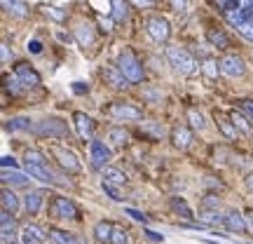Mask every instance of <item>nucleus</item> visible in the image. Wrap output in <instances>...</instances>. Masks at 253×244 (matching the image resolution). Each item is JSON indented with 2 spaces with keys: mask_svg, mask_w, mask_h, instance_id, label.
<instances>
[{
  "mask_svg": "<svg viewBox=\"0 0 253 244\" xmlns=\"http://www.w3.org/2000/svg\"><path fill=\"white\" fill-rule=\"evenodd\" d=\"M167 61L173 66V71L183 73V75H192V73L197 71L195 56L190 54L188 49H183V47H169L167 49Z\"/></svg>",
  "mask_w": 253,
  "mask_h": 244,
  "instance_id": "obj_1",
  "label": "nucleus"
},
{
  "mask_svg": "<svg viewBox=\"0 0 253 244\" xmlns=\"http://www.w3.org/2000/svg\"><path fill=\"white\" fill-rule=\"evenodd\" d=\"M118 68L122 71V75H125L129 82H141L143 80V66H141V61L134 56V52H129V49L120 52Z\"/></svg>",
  "mask_w": 253,
  "mask_h": 244,
  "instance_id": "obj_2",
  "label": "nucleus"
},
{
  "mask_svg": "<svg viewBox=\"0 0 253 244\" xmlns=\"http://www.w3.org/2000/svg\"><path fill=\"white\" fill-rule=\"evenodd\" d=\"M220 73L223 75H227V78H242L246 73V63L242 56H237V54H225L223 59H220Z\"/></svg>",
  "mask_w": 253,
  "mask_h": 244,
  "instance_id": "obj_3",
  "label": "nucleus"
},
{
  "mask_svg": "<svg viewBox=\"0 0 253 244\" xmlns=\"http://www.w3.org/2000/svg\"><path fill=\"white\" fill-rule=\"evenodd\" d=\"M145 31H148V36L157 40V43H164L169 33H171V28H169V21L162 17H150L145 21Z\"/></svg>",
  "mask_w": 253,
  "mask_h": 244,
  "instance_id": "obj_4",
  "label": "nucleus"
},
{
  "mask_svg": "<svg viewBox=\"0 0 253 244\" xmlns=\"http://www.w3.org/2000/svg\"><path fill=\"white\" fill-rule=\"evenodd\" d=\"M52 155L56 157V162L61 164L66 172H80V162H78V155L68 150V148H61V146H52L49 148Z\"/></svg>",
  "mask_w": 253,
  "mask_h": 244,
  "instance_id": "obj_5",
  "label": "nucleus"
},
{
  "mask_svg": "<svg viewBox=\"0 0 253 244\" xmlns=\"http://www.w3.org/2000/svg\"><path fill=\"white\" fill-rule=\"evenodd\" d=\"M33 132H36L38 136H66L68 134L66 125L56 118H47V120H42V122H38V125L33 127Z\"/></svg>",
  "mask_w": 253,
  "mask_h": 244,
  "instance_id": "obj_6",
  "label": "nucleus"
},
{
  "mask_svg": "<svg viewBox=\"0 0 253 244\" xmlns=\"http://www.w3.org/2000/svg\"><path fill=\"white\" fill-rule=\"evenodd\" d=\"M225 17H227V21H230V24H232V26H235L237 31L246 38V40H251L253 43V24L246 21V17H244V12H242V9H232V12H227Z\"/></svg>",
  "mask_w": 253,
  "mask_h": 244,
  "instance_id": "obj_7",
  "label": "nucleus"
},
{
  "mask_svg": "<svg viewBox=\"0 0 253 244\" xmlns=\"http://www.w3.org/2000/svg\"><path fill=\"white\" fill-rule=\"evenodd\" d=\"M73 122H75V129H78V134L80 139L84 141H91V136H94V120L87 115V113H73Z\"/></svg>",
  "mask_w": 253,
  "mask_h": 244,
  "instance_id": "obj_8",
  "label": "nucleus"
},
{
  "mask_svg": "<svg viewBox=\"0 0 253 244\" xmlns=\"http://www.w3.org/2000/svg\"><path fill=\"white\" fill-rule=\"evenodd\" d=\"M101 75H103V80L108 82L110 87H115V90H125V87H129V80L122 75V71H120L118 66H103Z\"/></svg>",
  "mask_w": 253,
  "mask_h": 244,
  "instance_id": "obj_9",
  "label": "nucleus"
},
{
  "mask_svg": "<svg viewBox=\"0 0 253 244\" xmlns=\"http://www.w3.org/2000/svg\"><path fill=\"white\" fill-rule=\"evenodd\" d=\"M14 75L19 78L21 82V87H38L40 85V75H38L28 63H17V68H14Z\"/></svg>",
  "mask_w": 253,
  "mask_h": 244,
  "instance_id": "obj_10",
  "label": "nucleus"
},
{
  "mask_svg": "<svg viewBox=\"0 0 253 244\" xmlns=\"http://www.w3.org/2000/svg\"><path fill=\"white\" fill-rule=\"evenodd\" d=\"M89 153H91V164L101 169V167H106V162L110 160V148H106V144H101V141H91L89 144Z\"/></svg>",
  "mask_w": 253,
  "mask_h": 244,
  "instance_id": "obj_11",
  "label": "nucleus"
},
{
  "mask_svg": "<svg viewBox=\"0 0 253 244\" xmlns=\"http://www.w3.org/2000/svg\"><path fill=\"white\" fill-rule=\"evenodd\" d=\"M52 211H54L56 218H75L78 216V207H75V202H71L68 197H56L54 204H52Z\"/></svg>",
  "mask_w": 253,
  "mask_h": 244,
  "instance_id": "obj_12",
  "label": "nucleus"
},
{
  "mask_svg": "<svg viewBox=\"0 0 253 244\" xmlns=\"http://www.w3.org/2000/svg\"><path fill=\"white\" fill-rule=\"evenodd\" d=\"M108 113L113 118H120V120H141V110L129 106V103H110Z\"/></svg>",
  "mask_w": 253,
  "mask_h": 244,
  "instance_id": "obj_13",
  "label": "nucleus"
},
{
  "mask_svg": "<svg viewBox=\"0 0 253 244\" xmlns=\"http://www.w3.org/2000/svg\"><path fill=\"white\" fill-rule=\"evenodd\" d=\"M26 164V172L33 176V179H38V181H45V183H59V179H56L54 174L47 169V164H31V162H24Z\"/></svg>",
  "mask_w": 253,
  "mask_h": 244,
  "instance_id": "obj_14",
  "label": "nucleus"
},
{
  "mask_svg": "<svg viewBox=\"0 0 253 244\" xmlns=\"http://www.w3.org/2000/svg\"><path fill=\"white\" fill-rule=\"evenodd\" d=\"M75 38H78V43L82 47H91L94 40H96V31H94L91 24H80V26L75 28Z\"/></svg>",
  "mask_w": 253,
  "mask_h": 244,
  "instance_id": "obj_15",
  "label": "nucleus"
},
{
  "mask_svg": "<svg viewBox=\"0 0 253 244\" xmlns=\"http://www.w3.org/2000/svg\"><path fill=\"white\" fill-rule=\"evenodd\" d=\"M45 233L40 226H26L21 230V244H40L45 240Z\"/></svg>",
  "mask_w": 253,
  "mask_h": 244,
  "instance_id": "obj_16",
  "label": "nucleus"
},
{
  "mask_svg": "<svg viewBox=\"0 0 253 244\" xmlns=\"http://www.w3.org/2000/svg\"><path fill=\"white\" fill-rule=\"evenodd\" d=\"M0 226H2V237H0V242L9 244L14 240V218L9 216V211H2V214H0Z\"/></svg>",
  "mask_w": 253,
  "mask_h": 244,
  "instance_id": "obj_17",
  "label": "nucleus"
},
{
  "mask_svg": "<svg viewBox=\"0 0 253 244\" xmlns=\"http://www.w3.org/2000/svg\"><path fill=\"white\" fill-rule=\"evenodd\" d=\"M171 141L176 148H188L190 141H192V132L188 127H173L171 129Z\"/></svg>",
  "mask_w": 253,
  "mask_h": 244,
  "instance_id": "obj_18",
  "label": "nucleus"
},
{
  "mask_svg": "<svg viewBox=\"0 0 253 244\" xmlns=\"http://www.w3.org/2000/svg\"><path fill=\"white\" fill-rule=\"evenodd\" d=\"M225 226H227V230L230 233H237V235H242L246 230V221H244V216L242 214H237V211H230L225 216Z\"/></svg>",
  "mask_w": 253,
  "mask_h": 244,
  "instance_id": "obj_19",
  "label": "nucleus"
},
{
  "mask_svg": "<svg viewBox=\"0 0 253 244\" xmlns=\"http://www.w3.org/2000/svg\"><path fill=\"white\" fill-rule=\"evenodd\" d=\"M42 197H45V193L42 190H33V193H28L26 195V209H28V214H38L40 211V207H42Z\"/></svg>",
  "mask_w": 253,
  "mask_h": 244,
  "instance_id": "obj_20",
  "label": "nucleus"
},
{
  "mask_svg": "<svg viewBox=\"0 0 253 244\" xmlns=\"http://www.w3.org/2000/svg\"><path fill=\"white\" fill-rule=\"evenodd\" d=\"M24 129H31V120L24 118V115H19V118H9L5 122V132L9 134H14V132H24Z\"/></svg>",
  "mask_w": 253,
  "mask_h": 244,
  "instance_id": "obj_21",
  "label": "nucleus"
},
{
  "mask_svg": "<svg viewBox=\"0 0 253 244\" xmlns=\"http://www.w3.org/2000/svg\"><path fill=\"white\" fill-rule=\"evenodd\" d=\"M0 202H2V211L14 214V211L19 209V197L9 188H2V199H0Z\"/></svg>",
  "mask_w": 253,
  "mask_h": 244,
  "instance_id": "obj_22",
  "label": "nucleus"
},
{
  "mask_svg": "<svg viewBox=\"0 0 253 244\" xmlns=\"http://www.w3.org/2000/svg\"><path fill=\"white\" fill-rule=\"evenodd\" d=\"M207 38H209V43L213 47H218V49H225V47H230V38L223 33V31H216V28H211L207 33Z\"/></svg>",
  "mask_w": 253,
  "mask_h": 244,
  "instance_id": "obj_23",
  "label": "nucleus"
},
{
  "mask_svg": "<svg viewBox=\"0 0 253 244\" xmlns=\"http://www.w3.org/2000/svg\"><path fill=\"white\" fill-rule=\"evenodd\" d=\"M171 209L176 211V214H181L185 221H192L195 218V214H192V209L188 207V202L183 197H171Z\"/></svg>",
  "mask_w": 253,
  "mask_h": 244,
  "instance_id": "obj_24",
  "label": "nucleus"
},
{
  "mask_svg": "<svg viewBox=\"0 0 253 244\" xmlns=\"http://www.w3.org/2000/svg\"><path fill=\"white\" fill-rule=\"evenodd\" d=\"M103 181L113 183V186H122V183H126V176L115 167H106L103 169Z\"/></svg>",
  "mask_w": 253,
  "mask_h": 244,
  "instance_id": "obj_25",
  "label": "nucleus"
},
{
  "mask_svg": "<svg viewBox=\"0 0 253 244\" xmlns=\"http://www.w3.org/2000/svg\"><path fill=\"white\" fill-rule=\"evenodd\" d=\"M113 230H115V226H110L108 221H99V223L94 226V233H96V237H99L101 242H110Z\"/></svg>",
  "mask_w": 253,
  "mask_h": 244,
  "instance_id": "obj_26",
  "label": "nucleus"
},
{
  "mask_svg": "<svg viewBox=\"0 0 253 244\" xmlns=\"http://www.w3.org/2000/svg\"><path fill=\"white\" fill-rule=\"evenodd\" d=\"M49 237L54 244H80V240L71 233H63V230H49Z\"/></svg>",
  "mask_w": 253,
  "mask_h": 244,
  "instance_id": "obj_27",
  "label": "nucleus"
},
{
  "mask_svg": "<svg viewBox=\"0 0 253 244\" xmlns=\"http://www.w3.org/2000/svg\"><path fill=\"white\" fill-rule=\"evenodd\" d=\"M110 7H113V9H110L113 19L122 24V21L126 19V14H129V12H126V9H129V5H126V2H122V0H113V2H110Z\"/></svg>",
  "mask_w": 253,
  "mask_h": 244,
  "instance_id": "obj_28",
  "label": "nucleus"
},
{
  "mask_svg": "<svg viewBox=\"0 0 253 244\" xmlns=\"http://www.w3.org/2000/svg\"><path fill=\"white\" fill-rule=\"evenodd\" d=\"M2 7L7 9L9 14H14V17H28V7L24 2H9V0H2Z\"/></svg>",
  "mask_w": 253,
  "mask_h": 244,
  "instance_id": "obj_29",
  "label": "nucleus"
},
{
  "mask_svg": "<svg viewBox=\"0 0 253 244\" xmlns=\"http://www.w3.org/2000/svg\"><path fill=\"white\" fill-rule=\"evenodd\" d=\"M230 120H232V125H235V129H239L242 134H251V125L246 122V118L242 115V113H237V110H232V113H230Z\"/></svg>",
  "mask_w": 253,
  "mask_h": 244,
  "instance_id": "obj_30",
  "label": "nucleus"
},
{
  "mask_svg": "<svg viewBox=\"0 0 253 244\" xmlns=\"http://www.w3.org/2000/svg\"><path fill=\"white\" fill-rule=\"evenodd\" d=\"M2 181L12 183V186H26L28 176L26 174H21V172H2Z\"/></svg>",
  "mask_w": 253,
  "mask_h": 244,
  "instance_id": "obj_31",
  "label": "nucleus"
},
{
  "mask_svg": "<svg viewBox=\"0 0 253 244\" xmlns=\"http://www.w3.org/2000/svg\"><path fill=\"white\" fill-rule=\"evenodd\" d=\"M108 139L115 146H125L126 141H129V134H126V129H122V127H113L108 132Z\"/></svg>",
  "mask_w": 253,
  "mask_h": 244,
  "instance_id": "obj_32",
  "label": "nucleus"
},
{
  "mask_svg": "<svg viewBox=\"0 0 253 244\" xmlns=\"http://www.w3.org/2000/svg\"><path fill=\"white\" fill-rule=\"evenodd\" d=\"M216 122H218V127H220V132L227 136V139H237V129H235V125H230L220 113H216Z\"/></svg>",
  "mask_w": 253,
  "mask_h": 244,
  "instance_id": "obj_33",
  "label": "nucleus"
},
{
  "mask_svg": "<svg viewBox=\"0 0 253 244\" xmlns=\"http://www.w3.org/2000/svg\"><path fill=\"white\" fill-rule=\"evenodd\" d=\"M220 221H225V216H220L218 211H202L199 214V223H220Z\"/></svg>",
  "mask_w": 253,
  "mask_h": 244,
  "instance_id": "obj_34",
  "label": "nucleus"
},
{
  "mask_svg": "<svg viewBox=\"0 0 253 244\" xmlns=\"http://www.w3.org/2000/svg\"><path fill=\"white\" fill-rule=\"evenodd\" d=\"M188 120H190V125L195 127V129H204V127H207L204 115H202V113H197V110H188Z\"/></svg>",
  "mask_w": 253,
  "mask_h": 244,
  "instance_id": "obj_35",
  "label": "nucleus"
},
{
  "mask_svg": "<svg viewBox=\"0 0 253 244\" xmlns=\"http://www.w3.org/2000/svg\"><path fill=\"white\" fill-rule=\"evenodd\" d=\"M143 132L157 136V139H162V136H164V127H160L157 122H153V120H148V122H143Z\"/></svg>",
  "mask_w": 253,
  "mask_h": 244,
  "instance_id": "obj_36",
  "label": "nucleus"
},
{
  "mask_svg": "<svg viewBox=\"0 0 253 244\" xmlns=\"http://www.w3.org/2000/svg\"><path fill=\"white\" fill-rule=\"evenodd\" d=\"M45 14L52 17L54 21H63V19H66V12H63L61 7H54V5H45Z\"/></svg>",
  "mask_w": 253,
  "mask_h": 244,
  "instance_id": "obj_37",
  "label": "nucleus"
},
{
  "mask_svg": "<svg viewBox=\"0 0 253 244\" xmlns=\"http://www.w3.org/2000/svg\"><path fill=\"white\" fill-rule=\"evenodd\" d=\"M19 85H21V82H19L17 75H14V78H9V75H5V90L12 92L14 97H17L19 92H21V87H19Z\"/></svg>",
  "mask_w": 253,
  "mask_h": 244,
  "instance_id": "obj_38",
  "label": "nucleus"
},
{
  "mask_svg": "<svg viewBox=\"0 0 253 244\" xmlns=\"http://www.w3.org/2000/svg\"><path fill=\"white\" fill-rule=\"evenodd\" d=\"M24 162L45 164V157H42V153H38V150H26V157H24Z\"/></svg>",
  "mask_w": 253,
  "mask_h": 244,
  "instance_id": "obj_39",
  "label": "nucleus"
},
{
  "mask_svg": "<svg viewBox=\"0 0 253 244\" xmlns=\"http://www.w3.org/2000/svg\"><path fill=\"white\" fill-rule=\"evenodd\" d=\"M110 242H113V244H126V242H129L126 230H122V228H115V230H113V237H110Z\"/></svg>",
  "mask_w": 253,
  "mask_h": 244,
  "instance_id": "obj_40",
  "label": "nucleus"
},
{
  "mask_svg": "<svg viewBox=\"0 0 253 244\" xmlns=\"http://www.w3.org/2000/svg\"><path fill=\"white\" fill-rule=\"evenodd\" d=\"M125 211H126V216H131L134 221H138V223H143V226L148 223V216H145L143 211H138V209H131V207H126Z\"/></svg>",
  "mask_w": 253,
  "mask_h": 244,
  "instance_id": "obj_41",
  "label": "nucleus"
},
{
  "mask_svg": "<svg viewBox=\"0 0 253 244\" xmlns=\"http://www.w3.org/2000/svg\"><path fill=\"white\" fill-rule=\"evenodd\" d=\"M101 186H103V190H106V193H108V195H110V199H115V202H120V199H122V195H120V190L115 188L113 183L103 181V183H101Z\"/></svg>",
  "mask_w": 253,
  "mask_h": 244,
  "instance_id": "obj_42",
  "label": "nucleus"
},
{
  "mask_svg": "<svg viewBox=\"0 0 253 244\" xmlns=\"http://www.w3.org/2000/svg\"><path fill=\"white\" fill-rule=\"evenodd\" d=\"M204 73H207L209 78H216V61L213 59H204Z\"/></svg>",
  "mask_w": 253,
  "mask_h": 244,
  "instance_id": "obj_43",
  "label": "nucleus"
},
{
  "mask_svg": "<svg viewBox=\"0 0 253 244\" xmlns=\"http://www.w3.org/2000/svg\"><path fill=\"white\" fill-rule=\"evenodd\" d=\"M242 12H244V17H246V21L249 24H253V2H242Z\"/></svg>",
  "mask_w": 253,
  "mask_h": 244,
  "instance_id": "obj_44",
  "label": "nucleus"
},
{
  "mask_svg": "<svg viewBox=\"0 0 253 244\" xmlns=\"http://www.w3.org/2000/svg\"><path fill=\"white\" fill-rule=\"evenodd\" d=\"M28 52L31 54H40L42 52V43L40 40H28Z\"/></svg>",
  "mask_w": 253,
  "mask_h": 244,
  "instance_id": "obj_45",
  "label": "nucleus"
},
{
  "mask_svg": "<svg viewBox=\"0 0 253 244\" xmlns=\"http://www.w3.org/2000/svg\"><path fill=\"white\" fill-rule=\"evenodd\" d=\"M0 164H2V172L9 169V167H12V169H17V160H14V157H9V155H5V157L0 160Z\"/></svg>",
  "mask_w": 253,
  "mask_h": 244,
  "instance_id": "obj_46",
  "label": "nucleus"
},
{
  "mask_svg": "<svg viewBox=\"0 0 253 244\" xmlns=\"http://www.w3.org/2000/svg\"><path fill=\"white\" fill-rule=\"evenodd\" d=\"M145 237H148L150 242H164V235L155 233V230H150V228H145Z\"/></svg>",
  "mask_w": 253,
  "mask_h": 244,
  "instance_id": "obj_47",
  "label": "nucleus"
},
{
  "mask_svg": "<svg viewBox=\"0 0 253 244\" xmlns=\"http://www.w3.org/2000/svg\"><path fill=\"white\" fill-rule=\"evenodd\" d=\"M73 92L75 94H84V92H89V87L84 82H73Z\"/></svg>",
  "mask_w": 253,
  "mask_h": 244,
  "instance_id": "obj_48",
  "label": "nucleus"
},
{
  "mask_svg": "<svg viewBox=\"0 0 253 244\" xmlns=\"http://www.w3.org/2000/svg\"><path fill=\"white\" fill-rule=\"evenodd\" d=\"M242 108H244V110H246V115H249V118L253 120V101H249V99L242 101Z\"/></svg>",
  "mask_w": 253,
  "mask_h": 244,
  "instance_id": "obj_49",
  "label": "nucleus"
},
{
  "mask_svg": "<svg viewBox=\"0 0 253 244\" xmlns=\"http://www.w3.org/2000/svg\"><path fill=\"white\" fill-rule=\"evenodd\" d=\"M204 207H218V199L213 197V195H207V199H204Z\"/></svg>",
  "mask_w": 253,
  "mask_h": 244,
  "instance_id": "obj_50",
  "label": "nucleus"
},
{
  "mask_svg": "<svg viewBox=\"0 0 253 244\" xmlns=\"http://www.w3.org/2000/svg\"><path fill=\"white\" fill-rule=\"evenodd\" d=\"M0 52H2V61H9V47L5 43L0 45Z\"/></svg>",
  "mask_w": 253,
  "mask_h": 244,
  "instance_id": "obj_51",
  "label": "nucleus"
},
{
  "mask_svg": "<svg viewBox=\"0 0 253 244\" xmlns=\"http://www.w3.org/2000/svg\"><path fill=\"white\" fill-rule=\"evenodd\" d=\"M246 188L253 193V174H249V176H246Z\"/></svg>",
  "mask_w": 253,
  "mask_h": 244,
  "instance_id": "obj_52",
  "label": "nucleus"
},
{
  "mask_svg": "<svg viewBox=\"0 0 253 244\" xmlns=\"http://www.w3.org/2000/svg\"><path fill=\"white\" fill-rule=\"evenodd\" d=\"M246 218H249V226L253 228V211H251V214H249V216H246Z\"/></svg>",
  "mask_w": 253,
  "mask_h": 244,
  "instance_id": "obj_53",
  "label": "nucleus"
},
{
  "mask_svg": "<svg viewBox=\"0 0 253 244\" xmlns=\"http://www.w3.org/2000/svg\"><path fill=\"white\" fill-rule=\"evenodd\" d=\"M246 244H253V242H246Z\"/></svg>",
  "mask_w": 253,
  "mask_h": 244,
  "instance_id": "obj_54",
  "label": "nucleus"
}]
</instances>
